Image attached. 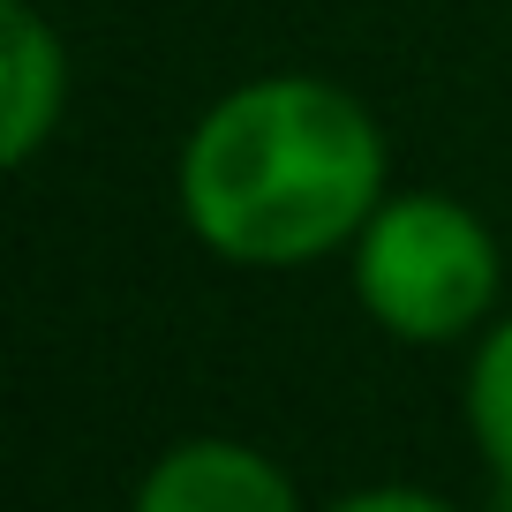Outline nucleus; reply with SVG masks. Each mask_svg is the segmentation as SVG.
Here are the masks:
<instances>
[{
  "label": "nucleus",
  "instance_id": "4",
  "mask_svg": "<svg viewBox=\"0 0 512 512\" xmlns=\"http://www.w3.org/2000/svg\"><path fill=\"white\" fill-rule=\"evenodd\" d=\"M0 91H8L0 98L8 166H31L68 106V46L31 0H0Z\"/></svg>",
  "mask_w": 512,
  "mask_h": 512
},
{
  "label": "nucleus",
  "instance_id": "1",
  "mask_svg": "<svg viewBox=\"0 0 512 512\" xmlns=\"http://www.w3.org/2000/svg\"><path fill=\"white\" fill-rule=\"evenodd\" d=\"M384 204V136L324 76H256L196 121L181 151V219L226 264L287 272L354 249Z\"/></svg>",
  "mask_w": 512,
  "mask_h": 512
},
{
  "label": "nucleus",
  "instance_id": "6",
  "mask_svg": "<svg viewBox=\"0 0 512 512\" xmlns=\"http://www.w3.org/2000/svg\"><path fill=\"white\" fill-rule=\"evenodd\" d=\"M324 512H452V505H445V497H430V490H400V482H384V490L339 497V505H324Z\"/></svg>",
  "mask_w": 512,
  "mask_h": 512
},
{
  "label": "nucleus",
  "instance_id": "2",
  "mask_svg": "<svg viewBox=\"0 0 512 512\" xmlns=\"http://www.w3.org/2000/svg\"><path fill=\"white\" fill-rule=\"evenodd\" d=\"M497 241L475 204L460 196H384L354 234V302L392 339H467L497 302Z\"/></svg>",
  "mask_w": 512,
  "mask_h": 512
},
{
  "label": "nucleus",
  "instance_id": "5",
  "mask_svg": "<svg viewBox=\"0 0 512 512\" xmlns=\"http://www.w3.org/2000/svg\"><path fill=\"white\" fill-rule=\"evenodd\" d=\"M467 430L497 475V512H512V317H497L467 362Z\"/></svg>",
  "mask_w": 512,
  "mask_h": 512
},
{
  "label": "nucleus",
  "instance_id": "3",
  "mask_svg": "<svg viewBox=\"0 0 512 512\" xmlns=\"http://www.w3.org/2000/svg\"><path fill=\"white\" fill-rule=\"evenodd\" d=\"M128 512H302L287 467L241 437H181L151 460Z\"/></svg>",
  "mask_w": 512,
  "mask_h": 512
}]
</instances>
